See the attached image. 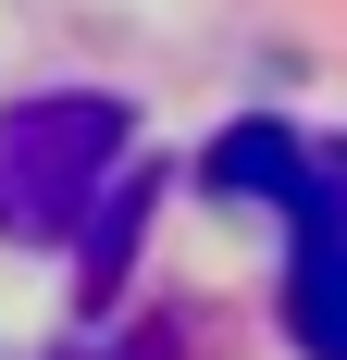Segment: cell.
Returning <instances> with one entry per match:
<instances>
[{"mask_svg":"<svg viewBox=\"0 0 347 360\" xmlns=\"http://www.w3.org/2000/svg\"><path fill=\"white\" fill-rule=\"evenodd\" d=\"M137 137V112L112 100V87H50V100H0V236H63L87 199L112 186Z\"/></svg>","mask_w":347,"mask_h":360,"instance_id":"6da1fadb","label":"cell"},{"mask_svg":"<svg viewBox=\"0 0 347 360\" xmlns=\"http://www.w3.org/2000/svg\"><path fill=\"white\" fill-rule=\"evenodd\" d=\"M285 323L310 360H347V212L310 199L298 212V274H285Z\"/></svg>","mask_w":347,"mask_h":360,"instance_id":"7a4b0ae2","label":"cell"}]
</instances>
